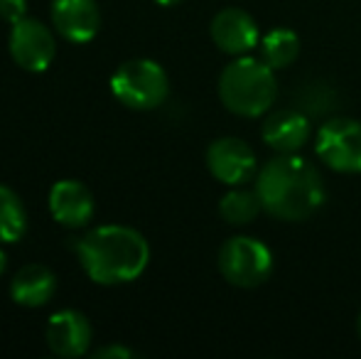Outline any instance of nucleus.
Masks as SVG:
<instances>
[{"label": "nucleus", "instance_id": "f257e3e1", "mask_svg": "<svg viewBox=\"0 0 361 359\" xmlns=\"http://www.w3.org/2000/svg\"><path fill=\"white\" fill-rule=\"evenodd\" d=\"M253 190L263 209L283 221H302L324 205V180L319 170L298 153H278L256 173Z\"/></svg>", "mask_w": 361, "mask_h": 359}, {"label": "nucleus", "instance_id": "f03ea898", "mask_svg": "<svg viewBox=\"0 0 361 359\" xmlns=\"http://www.w3.org/2000/svg\"><path fill=\"white\" fill-rule=\"evenodd\" d=\"M86 276L99 286H121L143 276L150 261V246L133 226H96L74 244Z\"/></svg>", "mask_w": 361, "mask_h": 359}, {"label": "nucleus", "instance_id": "7ed1b4c3", "mask_svg": "<svg viewBox=\"0 0 361 359\" xmlns=\"http://www.w3.org/2000/svg\"><path fill=\"white\" fill-rule=\"evenodd\" d=\"M278 82L276 69L261 57H236L219 77V99L231 114L243 118H258L276 104Z\"/></svg>", "mask_w": 361, "mask_h": 359}, {"label": "nucleus", "instance_id": "20e7f679", "mask_svg": "<svg viewBox=\"0 0 361 359\" xmlns=\"http://www.w3.org/2000/svg\"><path fill=\"white\" fill-rule=\"evenodd\" d=\"M111 94L133 111H152L165 104L170 79L155 59H128L111 77Z\"/></svg>", "mask_w": 361, "mask_h": 359}, {"label": "nucleus", "instance_id": "39448f33", "mask_svg": "<svg viewBox=\"0 0 361 359\" xmlns=\"http://www.w3.org/2000/svg\"><path fill=\"white\" fill-rule=\"evenodd\" d=\"M219 271L236 288H258L271 278L273 254L261 239L231 236L219 249Z\"/></svg>", "mask_w": 361, "mask_h": 359}, {"label": "nucleus", "instance_id": "423d86ee", "mask_svg": "<svg viewBox=\"0 0 361 359\" xmlns=\"http://www.w3.org/2000/svg\"><path fill=\"white\" fill-rule=\"evenodd\" d=\"M314 153L334 173L359 175L361 173V121L329 118L317 130Z\"/></svg>", "mask_w": 361, "mask_h": 359}, {"label": "nucleus", "instance_id": "0eeeda50", "mask_svg": "<svg viewBox=\"0 0 361 359\" xmlns=\"http://www.w3.org/2000/svg\"><path fill=\"white\" fill-rule=\"evenodd\" d=\"M10 57L27 72H44L57 54V42L47 25L39 20L23 18L10 28Z\"/></svg>", "mask_w": 361, "mask_h": 359}, {"label": "nucleus", "instance_id": "6e6552de", "mask_svg": "<svg viewBox=\"0 0 361 359\" xmlns=\"http://www.w3.org/2000/svg\"><path fill=\"white\" fill-rule=\"evenodd\" d=\"M207 168L221 185L238 187L248 180H256L258 158L246 140L224 135L207 148Z\"/></svg>", "mask_w": 361, "mask_h": 359}, {"label": "nucleus", "instance_id": "1a4fd4ad", "mask_svg": "<svg viewBox=\"0 0 361 359\" xmlns=\"http://www.w3.org/2000/svg\"><path fill=\"white\" fill-rule=\"evenodd\" d=\"M212 39L221 52L231 57L251 54L261 42V30L251 13L241 8H224L212 20Z\"/></svg>", "mask_w": 361, "mask_h": 359}, {"label": "nucleus", "instance_id": "9d476101", "mask_svg": "<svg viewBox=\"0 0 361 359\" xmlns=\"http://www.w3.org/2000/svg\"><path fill=\"white\" fill-rule=\"evenodd\" d=\"M44 337H47V347L54 355L72 359L84 357L89 352L94 330H91V322L86 320L84 312L67 308V310H59L49 317Z\"/></svg>", "mask_w": 361, "mask_h": 359}, {"label": "nucleus", "instance_id": "9b49d317", "mask_svg": "<svg viewBox=\"0 0 361 359\" xmlns=\"http://www.w3.org/2000/svg\"><path fill=\"white\" fill-rule=\"evenodd\" d=\"M310 133H312L310 116L300 109L273 111L261 126L263 143L276 153H298L310 140Z\"/></svg>", "mask_w": 361, "mask_h": 359}, {"label": "nucleus", "instance_id": "f8f14e48", "mask_svg": "<svg viewBox=\"0 0 361 359\" xmlns=\"http://www.w3.org/2000/svg\"><path fill=\"white\" fill-rule=\"evenodd\" d=\"M54 30L69 42H89L101 28V10L96 0H52Z\"/></svg>", "mask_w": 361, "mask_h": 359}, {"label": "nucleus", "instance_id": "ddd939ff", "mask_svg": "<svg viewBox=\"0 0 361 359\" xmlns=\"http://www.w3.org/2000/svg\"><path fill=\"white\" fill-rule=\"evenodd\" d=\"M96 202L91 190L79 180H59L49 190V212L62 226H86L94 217Z\"/></svg>", "mask_w": 361, "mask_h": 359}, {"label": "nucleus", "instance_id": "4468645a", "mask_svg": "<svg viewBox=\"0 0 361 359\" xmlns=\"http://www.w3.org/2000/svg\"><path fill=\"white\" fill-rule=\"evenodd\" d=\"M57 291V276L42 264L23 266L10 281V298L23 308H42Z\"/></svg>", "mask_w": 361, "mask_h": 359}, {"label": "nucleus", "instance_id": "2eb2a0df", "mask_svg": "<svg viewBox=\"0 0 361 359\" xmlns=\"http://www.w3.org/2000/svg\"><path fill=\"white\" fill-rule=\"evenodd\" d=\"M261 47V59L273 69H286L298 59L300 54V37L298 32L288 28H273L258 42Z\"/></svg>", "mask_w": 361, "mask_h": 359}, {"label": "nucleus", "instance_id": "dca6fc26", "mask_svg": "<svg viewBox=\"0 0 361 359\" xmlns=\"http://www.w3.org/2000/svg\"><path fill=\"white\" fill-rule=\"evenodd\" d=\"M263 205L256 190H243L241 185L231 187L226 195L219 200V214L226 224L231 226H246L261 214Z\"/></svg>", "mask_w": 361, "mask_h": 359}, {"label": "nucleus", "instance_id": "f3484780", "mask_svg": "<svg viewBox=\"0 0 361 359\" xmlns=\"http://www.w3.org/2000/svg\"><path fill=\"white\" fill-rule=\"evenodd\" d=\"M27 231V212L18 192L0 185V244H15Z\"/></svg>", "mask_w": 361, "mask_h": 359}, {"label": "nucleus", "instance_id": "a211bd4d", "mask_svg": "<svg viewBox=\"0 0 361 359\" xmlns=\"http://www.w3.org/2000/svg\"><path fill=\"white\" fill-rule=\"evenodd\" d=\"M27 18V0H0V20L15 25Z\"/></svg>", "mask_w": 361, "mask_h": 359}, {"label": "nucleus", "instance_id": "6ab92c4d", "mask_svg": "<svg viewBox=\"0 0 361 359\" xmlns=\"http://www.w3.org/2000/svg\"><path fill=\"white\" fill-rule=\"evenodd\" d=\"M96 359H133L135 352L128 350V347H121V345H109V347H101V350L94 352Z\"/></svg>", "mask_w": 361, "mask_h": 359}, {"label": "nucleus", "instance_id": "aec40b11", "mask_svg": "<svg viewBox=\"0 0 361 359\" xmlns=\"http://www.w3.org/2000/svg\"><path fill=\"white\" fill-rule=\"evenodd\" d=\"M5 266H8V256L0 251V276H3V271H5Z\"/></svg>", "mask_w": 361, "mask_h": 359}, {"label": "nucleus", "instance_id": "412c9836", "mask_svg": "<svg viewBox=\"0 0 361 359\" xmlns=\"http://www.w3.org/2000/svg\"><path fill=\"white\" fill-rule=\"evenodd\" d=\"M155 3L157 5H165V8H167V5H177V3H182V0H155Z\"/></svg>", "mask_w": 361, "mask_h": 359}, {"label": "nucleus", "instance_id": "4be33fe9", "mask_svg": "<svg viewBox=\"0 0 361 359\" xmlns=\"http://www.w3.org/2000/svg\"><path fill=\"white\" fill-rule=\"evenodd\" d=\"M357 332H359V340H361V312H359V317H357Z\"/></svg>", "mask_w": 361, "mask_h": 359}]
</instances>
